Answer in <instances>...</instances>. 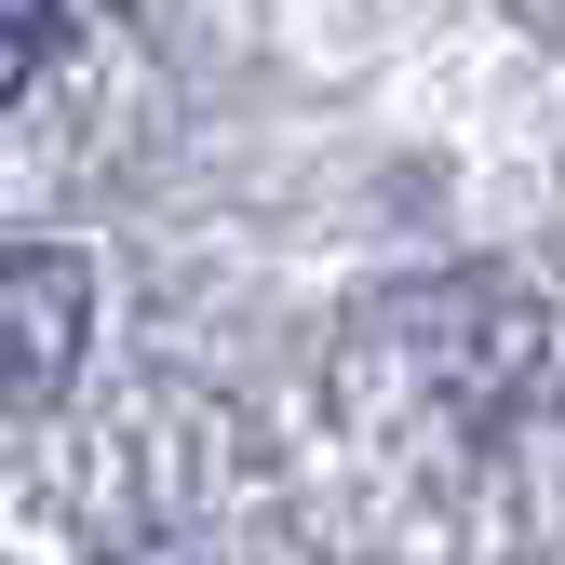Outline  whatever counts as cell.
Returning <instances> with one entry per match:
<instances>
[{
  "instance_id": "7a4b0ae2",
  "label": "cell",
  "mask_w": 565,
  "mask_h": 565,
  "mask_svg": "<svg viewBox=\"0 0 565 565\" xmlns=\"http://www.w3.org/2000/svg\"><path fill=\"white\" fill-rule=\"evenodd\" d=\"M54 28H67V0H0V108H14V95L41 82V54H54Z\"/></svg>"
},
{
  "instance_id": "6da1fadb",
  "label": "cell",
  "mask_w": 565,
  "mask_h": 565,
  "mask_svg": "<svg viewBox=\"0 0 565 565\" xmlns=\"http://www.w3.org/2000/svg\"><path fill=\"white\" fill-rule=\"evenodd\" d=\"M95 350V256L82 243H0V404H67Z\"/></svg>"
},
{
  "instance_id": "3957f363",
  "label": "cell",
  "mask_w": 565,
  "mask_h": 565,
  "mask_svg": "<svg viewBox=\"0 0 565 565\" xmlns=\"http://www.w3.org/2000/svg\"><path fill=\"white\" fill-rule=\"evenodd\" d=\"M108 565H149V552H108ZM162 565H175V552H162Z\"/></svg>"
}]
</instances>
